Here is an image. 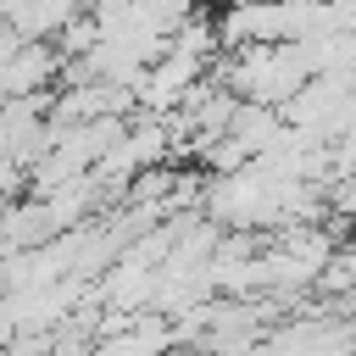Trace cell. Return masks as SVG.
I'll return each mask as SVG.
<instances>
[{
	"instance_id": "6da1fadb",
	"label": "cell",
	"mask_w": 356,
	"mask_h": 356,
	"mask_svg": "<svg viewBox=\"0 0 356 356\" xmlns=\"http://www.w3.org/2000/svg\"><path fill=\"white\" fill-rule=\"evenodd\" d=\"M56 61H61V50H50L44 39H17V50L0 61V100L44 95V83L56 78Z\"/></svg>"
}]
</instances>
